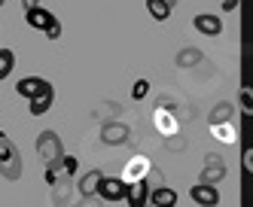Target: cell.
<instances>
[{
  "label": "cell",
  "instance_id": "1",
  "mask_svg": "<svg viewBox=\"0 0 253 207\" xmlns=\"http://www.w3.org/2000/svg\"><path fill=\"white\" fill-rule=\"evenodd\" d=\"M0 177L12 180V183L22 177V156L15 149V143L9 140V134H3V131H0Z\"/></svg>",
  "mask_w": 253,
  "mask_h": 207
},
{
  "label": "cell",
  "instance_id": "2",
  "mask_svg": "<svg viewBox=\"0 0 253 207\" xmlns=\"http://www.w3.org/2000/svg\"><path fill=\"white\" fill-rule=\"evenodd\" d=\"M37 156H40V162L46 167H52V165L61 162L64 143H61V137L55 134V131H40V137H37Z\"/></svg>",
  "mask_w": 253,
  "mask_h": 207
},
{
  "label": "cell",
  "instance_id": "3",
  "mask_svg": "<svg viewBox=\"0 0 253 207\" xmlns=\"http://www.w3.org/2000/svg\"><path fill=\"white\" fill-rule=\"evenodd\" d=\"M128 137H131V128L125 122H104L101 125V143H107V146L128 143Z\"/></svg>",
  "mask_w": 253,
  "mask_h": 207
},
{
  "label": "cell",
  "instance_id": "4",
  "mask_svg": "<svg viewBox=\"0 0 253 207\" xmlns=\"http://www.w3.org/2000/svg\"><path fill=\"white\" fill-rule=\"evenodd\" d=\"M189 198L198 207H216L220 204V189H216V186H208V183H195L189 189Z\"/></svg>",
  "mask_w": 253,
  "mask_h": 207
},
{
  "label": "cell",
  "instance_id": "5",
  "mask_svg": "<svg viewBox=\"0 0 253 207\" xmlns=\"http://www.w3.org/2000/svg\"><path fill=\"white\" fill-rule=\"evenodd\" d=\"M192 28L198 34H205V37H220L223 34V18L213 15V12H202V15L192 18Z\"/></svg>",
  "mask_w": 253,
  "mask_h": 207
},
{
  "label": "cell",
  "instance_id": "6",
  "mask_svg": "<svg viewBox=\"0 0 253 207\" xmlns=\"http://www.w3.org/2000/svg\"><path fill=\"white\" fill-rule=\"evenodd\" d=\"M128 207H147L150 201V186L143 180H134V183H125V198H122Z\"/></svg>",
  "mask_w": 253,
  "mask_h": 207
},
{
  "label": "cell",
  "instance_id": "7",
  "mask_svg": "<svg viewBox=\"0 0 253 207\" xmlns=\"http://www.w3.org/2000/svg\"><path fill=\"white\" fill-rule=\"evenodd\" d=\"M49 88H52V83L43 80V77H25V80H19V85H15V91H19L25 101L43 95V91H49Z\"/></svg>",
  "mask_w": 253,
  "mask_h": 207
},
{
  "label": "cell",
  "instance_id": "8",
  "mask_svg": "<svg viewBox=\"0 0 253 207\" xmlns=\"http://www.w3.org/2000/svg\"><path fill=\"white\" fill-rule=\"evenodd\" d=\"M223 177H226V162H223L220 156H208V159H205V167H202V183L216 186Z\"/></svg>",
  "mask_w": 253,
  "mask_h": 207
},
{
  "label": "cell",
  "instance_id": "9",
  "mask_svg": "<svg viewBox=\"0 0 253 207\" xmlns=\"http://www.w3.org/2000/svg\"><path fill=\"white\" fill-rule=\"evenodd\" d=\"M98 198L101 201H122L125 198V183L119 177H104L98 186Z\"/></svg>",
  "mask_w": 253,
  "mask_h": 207
},
{
  "label": "cell",
  "instance_id": "10",
  "mask_svg": "<svg viewBox=\"0 0 253 207\" xmlns=\"http://www.w3.org/2000/svg\"><path fill=\"white\" fill-rule=\"evenodd\" d=\"M150 174V159H143V156H134L128 162V167H125V177H119L122 183H134V180H143Z\"/></svg>",
  "mask_w": 253,
  "mask_h": 207
},
{
  "label": "cell",
  "instance_id": "11",
  "mask_svg": "<svg viewBox=\"0 0 253 207\" xmlns=\"http://www.w3.org/2000/svg\"><path fill=\"white\" fill-rule=\"evenodd\" d=\"M101 180H104V174L98 171V167H95V171H85V174L80 177V186H77L80 195H83V198H95V195H98Z\"/></svg>",
  "mask_w": 253,
  "mask_h": 207
},
{
  "label": "cell",
  "instance_id": "12",
  "mask_svg": "<svg viewBox=\"0 0 253 207\" xmlns=\"http://www.w3.org/2000/svg\"><path fill=\"white\" fill-rule=\"evenodd\" d=\"M25 22H28V28H34V31H46L52 22H55V15H52L49 9H43V6H37V9H28V12H25Z\"/></svg>",
  "mask_w": 253,
  "mask_h": 207
},
{
  "label": "cell",
  "instance_id": "13",
  "mask_svg": "<svg viewBox=\"0 0 253 207\" xmlns=\"http://www.w3.org/2000/svg\"><path fill=\"white\" fill-rule=\"evenodd\" d=\"M177 204V192L168 189V186H156V189H150V201L147 207H174Z\"/></svg>",
  "mask_w": 253,
  "mask_h": 207
},
{
  "label": "cell",
  "instance_id": "14",
  "mask_svg": "<svg viewBox=\"0 0 253 207\" xmlns=\"http://www.w3.org/2000/svg\"><path fill=\"white\" fill-rule=\"evenodd\" d=\"M52 104H55V88H49V91H43V95L31 98L28 110H31V116H46V113L52 110Z\"/></svg>",
  "mask_w": 253,
  "mask_h": 207
},
{
  "label": "cell",
  "instance_id": "15",
  "mask_svg": "<svg viewBox=\"0 0 253 207\" xmlns=\"http://www.w3.org/2000/svg\"><path fill=\"white\" fill-rule=\"evenodd\" d=\"M174 6H177V0H147V12L156 22H168Z\"/></svg>",
  "mask_w": 253,
  "mask_h": 207
},
{
  "label": "cell",
  "instance_id": "16",
  "mask_svg": "<svg viewBox=\"0 0 253 207\" xmlns=\"http://www.w3.org/2000/svg\"><path fill=\"white\" fill-rule=\"evenodd\" d=\"M232 113H235L232 104H226V101H223V104H216L213 113H211V125H226V122H232Z\"/></svg>",
  "mask_w": 253,
  "mask_h": 207
},
{
  "label": "cell",
  "instance_id": "17",
  "mask_svg": "<svg viewBox=\"0 0 253 207\" xmlns=\"http://www.w3.org/2000/svg\"><path fill=\"white\" fill-rule=\"evenodd\" d=\"M15 67V52L12 49H0V83H3Z\"/></svg>",
  "mask_w": 253,
  "mask_h": 207
},
{
  "label": "cell",
  "instance_id": "18",
  "mask_svg": "<svg viewBox=\"0 0 253 207\" xmlns=\"http://www.w3.org/2000/svg\"><path fill=\"white\" fill-rule=\"evenodd\" d=\"M198 61H202V52H198V49H183L177 55V67H192Z\"/></svg>",
  "mask_w": 253,
  "mask_h": 207
},
{
  "label": "cell",
  "instance_id": "19",
  "mask_svg": "<svg viewBox=\"0 0 253 207\" xmlns=\"http://www.w3.org/2000/svg\"><path fill=\"white\" fill-rule=\"evenodd\" d=\"M61 171H64V177H70V180H74V174H77V167H80V159L77 156H61Z\"/></svg>",
  "mask_w": 253,
  "mask_h": 207
},
{
  "label": "cell",
  "instance_id": "20",
  "mask_svg": "<svg viewBox=\"0 0 253 207\" xmlns=\"http://www.w3.org/2000/svg\"><path fill=\"white\" fill-rule=\"evenodd\" d=\"M52 189H55V192H52V201H55V204H67V192H70V180H64V183H55V186H52Z\"/></svg>",
  "mask_w": 253,
  "mask_h": 207
},
{
  "label": "cell",
  "instance_id": "21",
  "mask_svg": "<svg viewBox=\"0 0 253 207\" xmlns=\"http://www.w3.org/2000/svg\"><path fill=\"white\" fill-rule=\"evenodd\" d=\"M156 125H159L162 131H168V134L177 128V122H171V113H165V110H159V113H156Z\"/></svg>",
  "mask_w": 253,
  "mask_h": 207
},
{
  "label": "cell",
  "instance_id": "22",
  "mask_svg": "<svg viewBox=\"0 0 253 207\" xmlns=\"http://www.w3.org/2000/svg\"><path fill=\"white\" fill-rule=\"evenodd\" d=\"M147 95H150V80H137L134 88H131V98H134V101H143Z\"/></svg>",
  "mask_w": 253,
  "mask_h": 207
},
{
  "label": "cell",
  "instance_id": "23",
  "mask_svg": "<svg viewBox=\"0 0 253 207\" xmlns=\"http://www.w3.org/2000/svg\"><path fill=\"white\" fill-rule=\"evenodd\" d=\"M211 128H213L216 137H226V143L232 140V122H226V125H211Z\"/></svg>",
  "mask_w": 253,
  "mask_h": 207
},
{
  "label": "cell",
  "instance_id": "24",
  "mask_svg": "<svg viewBox=\"0 0 253 207\" xmlns=\"http://www.w3.org/2000/svg\"><path fill=\"white\" fill-rule=\"evenodd\" d=\"M43 34L49 37V40H52V43H55V40H58V37H61V22H58V18H55V22H52V25H49V28H46Z\"/></svg>",
  "mask_w": 253,
  "mask_h": 207
},
{
  "label": "cell",
  "instance_id": "25",
  "mask_svg": "<svg viewBox=\"0 0 253 207\" xmlns=\"http://www.w3.org/2000/svg\"><path fill=\"white\" fill-rule=\"evenodd\" d=\"M238 101H241V107H244V113H250V88L244 85L241 91H238Z\"/></svg>",
  "mask_w": 253,
  "mask_h": 207
},
{
  "label": "cell",
  "instance_id": "26",
  "mask_svg": "<svg viewBox=\"0 0 253 207\" xmlns=\"http://www.w3.org/2000/svg\"><path fill=\"white\" fill-rule=\"evenodd\" d=\"M220 6H223V12H235L238 9V0H220Z\"/></svg>",
  "mask_w": 253,
  "mask_h": 207
},
{
  "label": "cell",
  "instance_id": "27",
  "mask_svg": "<svg viewBox=\"0 0 253 207\" xmlns=\"http://www.w3.org/2000/svg\"><path fill=\"white\" fill-rule=\"evenodd\" d=\"M40 6V0H22V9L28 12V9H37Z\"/></svg>",
  "mask_w": 253,
  "mask_h": 207
},
{
  "label": "cell",
  "instance_id": "28",
  "mask_svg": "<svg viewBox=\"0 0 253 207\" xmlns=\"http://www.w3.org/2000/svg\"><path fill=\"white\" fill-rule=\"evenodd\" d=\"M250 159H253V156H250V146H247V149H244V171H247V174H250Z\"/></svg>",
  "mask_w": 253,
  "mask_h": 207
},
{
  "label": "cell",
  "instance_id": "29",
  "mask_svg": "<svg viewBox=\"0 0 253 207\" xmlns=\"http://www.w3.org/2000/svg\"><path fill=\"white\" fill-rule=\"evenodd\" d=\"M3 3H6V0H0V6H3Z\"/></svg>",
  "mask_w": 253,
  "mask_h": 207
},
{
  "label": "cell",
  "instance_id": "30",
  "mask_svg": "<svg viewBox=\"0 0 253 207\" xmlns=\"http://www.w3.org/2000/svg\"><path fill=\"white\" fill-rule=\"evenodd\" d=\"M74 207H80V204H74Z\"/></svg>",
  "mask_w": 253,
  "mask_h": 207
}]
</instances>
